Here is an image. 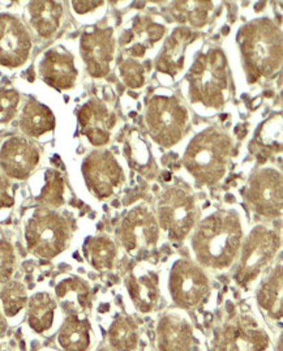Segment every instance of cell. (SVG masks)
I'll return each instance as SVG.
<instances>
[{
  "label": "cell",
  "instance_id": "obj_10",
  "mask_svg": "<svg viewBox=\"0 0 283 351\" xmlns=\"http://www.w3.org/2000/svg\"><path fill=\"white\" fill-rule=\"evenodd\" d=\"M169 290L176 306L189 310L200 306L209 293V280L204 270L188 260H179L173 265Z\"/></svg>",
  "mask_w": 283,
  "mask_h": 351
},
{
  "label": "cell",
  "instance_id": "obj_24",
  "mask_svg": "<svg viewBox=\"0 0 283 351\" xmlns=\"http://www.w3.org/2000/svg\"><path fill=\"white\" fill-rule=\"evenodd\" d=\"M282 267L278 265L264 280L257 291V303L260 308L274 322H281L282 319Z\"/></svg>",
  "mask_w": 283,
  "mask_h": 351
},
{
  "label": "cell",
  "instance_id": "obj_14",
  "mask_svg": "<svg viewBox=\"0 0 283 351\" xmlns=\"http://www.w3.org/2000/svg\"><path fill=\"white\" fill-rule=\"evenodd\" d=\"M32 49L30 36L23 23L10 14L0 16V66H23Z\"/></svg>",
  "mask_w": 283,
  "mask_h": 351
},
{
  "label": "cell",
  "instance_id": "obj_20",
  "mask_svg": "<svg viewBox=\"0 0 283 351\" xmlns=\"http://www.w3.org/2000/svg\"><path fill=\"white\" fill-rule=\"evenodd\" d=\"M127 289L137 311L149 313L160 303V280L153 270H136L127 280Z\"/></svg>",
  "mask_w": 283,
  "mask_h": 351
},
{
  "label": "cell",
  "instance_id": "obj_1",
  "mask_svg": "<svg viewBox=\"0 0 283 351\" xmlns=\"http://www.w3.org/2000/svg\"><path fill=\"white\" fill-rule=\"evenodd\" d=\"M241 219L234 212H217L200 222L192 237V251L202 267L227 269L242 247Z\"/></svg>",
  "mask_w": 283,
  "mask_h": 351
},
{
  "label": "cell",
  "instance_id": "obj_40",
  "mask_svg": "<svg viewBox=\"0 0 283 351\" xmlns=\"http://www.w3.org/2000/svg\"><path fill=\"white\" fill-rule=\"evenodd\" d=\"M0 351H5V350H4V348H3V346H1V345H0Z\"/></svg>",
  "mask_w": 283,
  "mask_h": 351
},
{
  "label": "cell",
  "instance_id": "obj_13",
  "mask_svg": "<svg viewBox=\"0 0 283 351\" xmlns=\"http://www.w3.org/2000/svg\"><path fill=\"white\" fill-rule=\"evenodd\" d=\"M82 171L88 187L99 199L110 197L123 182L121 166L108 152H95L89 156Z\"/></svg>",
  "mask_w": 283,
  "mask_h": 351
},
{
  "label": "cell",
  "instance_id": "obj_21",
  "mask_svg": "<svg viewBox=\"0 0 283 351\" xmlns=\"http://www.w3.org/2000/svg\"><path fill=\"white\" fill-rule=\"evenodd\" d=\"M56 302L69 315H82L92 308V290L79 277H66L55 286Z\"/></svg>",
  "mask_w": 283,
  "mask_h": 351
},
{
  "label": "cell",
  "instance_id": "obj_5",
  "mask_svg": "<svg viewBox=\"0 0 283 351\" xmlns=\"http://www.w3.org/2000/svg\"><path fill=\"white\" fill-rule=\"evenodd\" d=\"M190 97L208 108H221L227 90L226 58L221 50L201 55L190 68L188 76Z\"/></svg>",
  "mask_w": 283,
  "mask_h": 351
},
{
  "label": "cell",
  "instance_id": "obj_31",
  "mask_svg": "<svg viewBox=\"0 0 283 351\" xmlns=\"http://www.w3.org/2000/svg\"><path fill=\"white\" fill-rule=\"evenodd\" d=\"M174 14L182 23L189 21L193 27H204L212 11L210 1H179L174 4Z\"/></svg>",
  "mask_w": 283,
  "mask_h": 351
},
{
  "label": "cell",
  "instance_id": "obj_28",
  "mask_svg": "<svg viewBox=\"0 0 283 351\" xmlns=\"http://www.w3.org/2000/svg\"><path fill=\"white\" fill-rule=\"evenodd\" d=\"M20 127L25 135L40 137L54 130V114L40 102L29 101L23 110Z\"/></svg>",
  "mask_w": 283,
  "mask_h": 351
},
{
  "label": "cell",
  "instance_id": "obj_37",
  "mask_svg": "<svg viewBox=\"0 0 283 351\" xmlns=\"http://www.w3.org/2000/svg\"><path fill=\"white\" fill-rule=\"evenodd\" d=\"M73 8L77 14H88L89 11L95 10L98 5L102 4V1H73Z\"/></svg>",
  "mask_w": 283,
  "mask_h": 351
},
{
  "label": "cell",
  "instance_id": "obj_33",
  "mask_svg": "<svg viewBox=\"0 0 283 351\" xmlns=\"http://www.w3.org/2000/svg\"><path fill=\"white\" fill-rule=\"evenodd\" d=\"M20 102V95L14 89H0V122L12 121Z\"/></svg>",
  "mask_w": 283,
  "mask_h": 351
},
{
  "label": "cell",
  "instance_id": "obj_9",
  "mask_svg": "<svg viewBox=\"0 0 283 351\" xmlns=\"http://www.w3.org/2000/svg\"><path fill=\"white\" fill-rule=\"evenodd\" d=\"M158 225L170 239L182 241L193 229L196 206L193 197L180 189H167L158 203Z\"/></svg>",
  "mask_w": 283,
  "mask_h": 351
},
{
  "label": "cell",
  "instance_id": "obj_35",
  "mask_svg": "<svg viewBox=\"0 0 283 351\" xmlns=\"http://www.w3.org/2000/svg\"><path fill=\"white\" fill-rule=\"evenodd\" d=\"M40 200L47 205L53 206H59L63 203V182L59 176H53L49 182L47 186L42 192Z\"/></svg>",
  "mask_w": 283,
  "mask_h": 351
},
{
  "label": "cell",
  "instance_id": "obj_27",
  "mask_svg": "<svg viewBox=\"0 0 283 351\" xmlns=\"http://www.w3.org/2000/svg\"><path fill=\"white\" fill-rule=\"evenodd\" d=\"M63 14L62 4L45 0V1H33L29 4V16L30 23L36 32L43 38H49L54 34L60 25Z\"/></svg>",
  "mask_w": 283,
  "mask_h": 351
},
{
  "label": "cell",
  "instance_id": "obj_22",
  "mask_svg": "<svg viewBox=\"0 0 283 351\" xmlns=\"http://www.w3.org/2000/svg\"><path fill=\"white\" fill-rule=\"evenodd\" d=\"M62 351H88L93 342L90 322L81 315H69L56 336Z\"/></svg>",
  "mask_w": 283,
  "mask_h": 351
},
{
  "label": "cell",
  "instance_id": "obj_17",
  "mask_svg": "<svg viewBox=\"0 0 283 351\" xmlns=\"http://www.w3.org/2000/svg\"><path fill=\"white\" fill-rule=\"evenodd\" d=\"M40 162L38 148L21 137H12L0 150V165L7 176L27 179Z\"/></svg>",
  "mask_w": 283,
  "mask_h": 351
},
{
  "label": "cell",
  "instance_id": "obj_15",
  "mask_svg": "<svg viewBox=\"0 0 283 351\" xmlns=\"http://www.w3.org/2000/svg\"><path fill=\"white\" fill-rule=\"evenodd\" d=\"M81 54L93 77L108 75L114 56V40L110 29H92L82 34Z\"/></svg>",
  "mask_w": 283,
  "mask_h": 351
},
{
  "label": "cell",
  "instance_id": "obj_32",
  "mask_svg": "<svg viewBox=\"0 0 283 351\" xmlns=\"http://www.w3.org/2000/svg\"><path fill=\"white\" fill-rule=\"evenodd\" d=\"M16 268L14 247L8 241L0 238V285L11 281Z\"/></svg>",
  "mask_w": 283,
  "mask_h": 351
},
{
  "label": "cell",
  "instance_id": "obj_39",
  "mask_svg": "<svg viewBox=\"0 0 283 351\" xmlns=\"http://www.w3.org/2000/svg\"><path fill=\"white\" fill-rule=\"evenodd\" d=\"M97 351H112L111 349H106V348H101V349H98Z\"/></svg>",
  "mask_w": 283,
  "mask_h": 351
},
{
  "label": "cell",
  "instance_id": "obj_18",
  "mask_svg": "<svg viewBox=\"0 0 283 351\" xmlns=\"http://www.w3.org/2000/svg\"><path fill=\"white\" fill-rule=\"evenodd\" d=\"M40 71L45 82L62 90L72 88L77 79L73 58L62 47H56L45 54Z\"/></svg>",
  "mask_w": 283,
  "mask_h": 351
},
{
  "label": "cell",
  "instance_id": "obj_38",
  "mask_svg": "<svg viewBox=\"0 0 283 351\" xmlns=\"http://www.w3.org/2000/svg\"><path fill=\"white\" fill-rule=\"evenodd\" d=\"M7 330H8V320L0 307V338H3L7 335Z\"/></svg>",
  "mask_w": 283,
  "mask_h": 351
},
{
  "label": "cell",
  "instance_id": "obj_23",
  "mask_svg": "<svg viewBox=\"0 0 283 351\" xmlns=\"http://www.w3.org/2000/svg\"><path fill=\"white\" fill-rule=\"evenodd\" d=\"M58 302L51 294L40 291L27 299V323L37 335L49 333L55 325Z\"/></svg>",
  "mask_w": 283,
  "mask_h": 351
},
{
  "label": "cell",
  "instance_id": "obj_25",
  "mask_svg": "<svg viewBox=\"0 0 283 351\" xmlns=\"http://www.w3.org/2000/svg\"><path fill=\"white\" fill-rule=\"evenodd\" d=\"M108 339L112 351H135L140 342L137 322L128 315H118L108 326Z\"/></svg>",
  "mask_w": 283,
  "mask_h": 351
},
{
  "label": "cell",
  "instance_id": "obj_26",
  "mask_svg": "<svg viewBox=\"0 0 283 351\" xmlns=\"http://www.w3.org/2000/svg\"><path fill=\"white\" fill-rule=\"evenodd\" d=\"M190 41L192 33L189 29H176L174 34L164 45V50L158 60V69L161 72L175 76L184 66V51Z\"/></svg>",
  "mask_w": 283,
  "mask_h": 351
},
{
  "label": "cell",
  "instance_id": "obj_3",
  "mask_svg": "<svg viewBox=\"0 0 283 351\" xmlns=\"http://www.w3.org/2000/svg\"><path fill=\"white\" fill-rule=\"evenodd\" d=\"M242 50L247 64L257 76H270L282 62L281 32L269 20H257L243 32Z\"/></svg>",
  "mask_w": 283,
  "mask_h": 351
},
{
  "label": "cell",
  "instance_id": "obj_19",
  "mask_svg": "<svg viewBox=\"0 0 283 351\" xmlns=\"http://www.w3.org/2000/svg\"><path fill=\"white\" fill-rule=\"evenodd\" d=\"M79 122L82 134L93 145H105L110 140V131L115 124V118L102 102L92 99L81 108Z\"/></svg>",
  "mask_w": 283,
  "mask_h": 351
},
{
  "label": "cell",
  "instance_id": "obj_11",
  "mask_svg": "<svg viewBox=\"0 0 283 351\" xmlns=\"http://www.w3.org/2000/svg\"><path fill=\"white\" fill-rule=\"evenodd\" d=\"M218 351H270L269 335L252 316L241 315L225 325Z\"/></svg>",
  "mask_w": 283,
  "mask_h": 351
},
{
  "label": "cell",
  "instance_id": "obj_6",
  "mask_svg": "<svg viewBox=\"0 0 283 351\" xmlns=\"http://www.w3.org/2000/svg\"><path fill=\"white\" fill-rule=\"evenodd\" d=\"M281 245L280 235L265 226L252 230L243 244L242 257L235 278L244 287L252 284L269 265Z\"/></svg>",
  "mask_w": 283,
  "mask_h": 351
},
{
  "label": "cell",
  "instance_id": "obj_30",
  "mask_svg": "<svg viewBox=\"0 0 283 351\" xmlns=\"http://www.w3.org/2000/svg\"><path fill=\"white\" fill-rule=\"evenodd\" d=\"M27 287L20 281H8L0 291V304L7 320L19 319L27 308Z\"/></svg>",
  "mask_w": 283,
  "mask_h": 351
},
{
  "label": "cell",
  "instance_id": "obj_29",
  "mask_svg": "<svg viewBox=\"0 0 283 351\" xmlns=\"http://www.w3.org/2000/svg\"><path fill=\"white\" fill-rule=\"evenodd\" d=\"M116 245L108 237H93L84 245V255L89 264L97 270L111 269L116 258Z\"/></svg>",
  "mask_w": 283,
  "mask_h": 351
},
{
  "label": "cell",
  "instance_id": "obj_36",
  "mask_svg": "<svg viewBox=\"0 0 283 351\" xmlns=\"http://www.w3.org/2000/svg\"><path fill=\"white\" fill-rule=\"evenodd\" d=\"M14 205V195L11 191V184L4 176L0 174V210L11 208Z\"/></svg>",
  "mask_w": 283,
  "mask_h": 351
},
{
  "label": "cell",
  "instance_id": "obj_16",
  "mask_svg": "<svg viewBox=\"0 0 283 351\" xmlns=\"http://www.w3.org/2000/svg\"><path fill=\"white\" fill-rule=\"evenodd\" d=\"M160 351H190L193 348V326L182 312H166L156 328Z\"/></svg>",
  "mask_w": 283,
  "mask_h": 351
},
{
  "label": "cell",
  "instance_id": "obj_34",
  "mask_svg": "<svg viewBox=\"0 0 283 351\" xmlns=\"http://www.w3.org/2000/svg\"><path fill=\"white\" fill-rule=\"evenodd\" d=\"M119 72H121L123 80L128 86L136 89V88H140L141 85H144V82H145L144 68L134 59H128V60L123 62V64L119 68Z\"/></svg>",
  "mask_w": 283,
  "mask_h": 351
},
{
  "label": "cell",
  "instance_id": "obj_2",
  "mask_svg": "<svg viewBox=\"0 0 283 351\" xmlns=\"http://www.w3.org/2000/svg\"><path fill=\"white\" fill-rule=\"evenodd\" d=\"M72 226L67 218L47 208L33 212L25 223L27 250L40 258H54L67 250Z\"/></svg>",
  "mask_w": 283,
  "mask_h": 351
},
{
  "label": "cell",
  "instance_id": "obj_12",
  "mask_svg": "<svg viewBox=\"0 0 283 351\" xmlns=\"http://www.w3.org/2000/svg\"><path fill=\"white\" fill-rule=\"evenodd\" d=\"M245 197L258 215L281 216L282 213V176L271 169L261 170L251 179Z\"/></svg>",
  "mask_w": 283,
  "mask_h": 351
},
{
  "label": "cell",
  "instance_id": "obj_8",
  "mask_svg": "<svg viewBox=\"0 0 283 351\" xmlns=\"http://www.w3.org/2000/svg\"><path fill=\"white\" fill-rule=\"evenodd\" d=\"M116 235L130 255L143 256L150 252L158 242L160 226L149 208L140 205L123 218Z\"/></svg>",
  "mask_w": 283,
  "mask_h": 351
},
{
  "label": "cell",
  "instance_id": "obj_7",
  "mask_svg": "<svg viewBox=\"0 0 283 351\" xmlns=\"http://www.w3.org/2000/svg\"><path fill=\"white\" fill-rule=\"evenodd\" d=\"M188 112L175 98L154 97L149 104L147 123L153 138L163 147L176 144L184 134Z\"/></svg>",
  "mask_w": 283,
  "mask_h": 351
},
{
  "label": "cell",
  "instance_id": "obj_4",
  "mask_svg": "<svg viewBox=\"0 0 283 351\" xmlns=\"http://www.w3.org/2000/svg\"><path fill=\"white\" fill-rule=\"evenodd\" d=\"M231 143L226 135L206 131L189 144L184 163L189 173L204 183H216L226 171Z\"/></svg>",
  "mask_w": 283,
  "mask_h": 351
}]
</instances>
